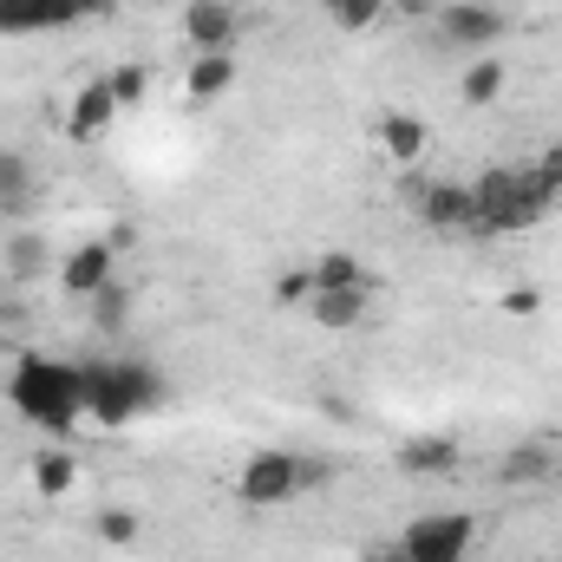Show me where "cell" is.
<instances>
[{
	"label": "cell",
	"instance_id": "obj_22",
	"mask_svg": "<svg viewBox=\"0 0 562 562\" xmlns=\"http://www.w3.org/2000/svg\"><path fill=\"white\" fill-rule=\"evenodd\" d=\"M380 13H386V0H327V20L340 33H367V26H380Z\"/></svg>",
	"mask_w": 562,
	"mask_h": 562
},
{
	"label": "cell",
	"instance_id": "obj_23",
	"mask_svg": "<svg viewBox=\"0 0 562 562\" xmlns=\"http://www.w3.org/2000/svg\"><path fill=\"white\" fill-rule=\"evenodd\" d=\"M92 321H99V327H125V321H132V288H125V281L99 288V294H92Z\"/></svg>",
	"mask_w": 562,
	"mask_h": 562
},
{
	"label": "cell",
	"instance_id": "obj_14",
	"mask_svg": "<svg viewBox=\"0 0 562 562\" xmlns=\"http://www.w3.org/2000/svg\"><path fill=\"white\" fill-rule=\"evenodd\" d=\"M334 288H360V294H373L380 276L360 262V256H347V249H327L321 262H314V294H334Z\"/></svg>",
	"mask_w": 562,
	"mask_h": 562
},
{
	"label": "cell",
	"instance_id": "obj_27",
	"mask_svg": "<svg viewBox=\"0 0 562 562\" xmlns=\"http://www.w3.org/2000/svg\"><path fill=\"white\" fill-rule=\"evenodd\" d=\"M497 307H504V314H517V321H524V314H543V288H504V301H497Z\"/></svg>",
	"mask_w": 562,
	"mask_h": 562
},
{
	"label": "cell",
	"instance_id": "obj_12",
	"mask_svg": "<svg viewBox=\"0 0 562 562\" xmlns=\"http://www.w3.org/2000/svg\"><path fill=\"white\" fill-rule=\"evenodd\" d=\"M458 451H464V445H458L451 431H419V438L400 445V471H406V477H445V471L458 464Z\"/></svg>",
	"mask_w": 562,
	"mask_h": 562
},
{
	"label": "cell",
	"instance_id": "obj_28",
	"mask_svg": "<svg viewBox=\"0 0 562 562\" xmlns=\"http://www.w3.org/2000/svg\"><path fill=\"white\" fill-rule=\"evenodd\" d=\"M530 170H537V177H543V183H550V190H557V196H562V138L550 144V150H543V157H537Z\"/></svg>",
	"mask_w": 562,
	"mask_h": 562
},
{
	"label": "cell",
	"instance_id": "obj_1",
	"mask_svg": "<svg viewBox=\"0 0 562 562\" xmlns=\"http://www.w3.org/2000/svg\"><path fill=\"white\" fill-rule=\"evenodd\" d=\"M79 393H86V419L125 431L132 419L164 406V373L144 360H79Z\"/></svg>",
	"mask_w": 562,
	"mask_h": 562
},
{
	"label": "cell",
	"instance_id": "obj_7",
	"mask_svg": "<svg viewBox=\"0 0 562 562\" xmlns=\"http://www.w3.org/2000/svg\"><path fill=\"white\" fill-rule=\"evenodd\" d=\"M119 281V249L105 243V236H92V243H72L66 249V262H59V288L72 294V301H92L99 288H112Z\"/></svg>",
	"mask_w": 562,
	"mask_h": 562
},
{
	"label": "cell",
	"instance_id": "obj_15",
	"mask_svg": "<svg viewBox=\"0 0 562 562\" xmlns=\"http://www.w3.org/2000/svg\"><path fill=\"white\" fill-rule=\"evenodd\" d=\"M367 301H373V294H360V288H334V294H314L307 307H314V321H321L327 334H353V327L367 321Z\"/></svg>",
	"mask_w": 562,
	"mask_h": 562
},
{
	"label": "cell",
	"instance_id": "obj_18",
	"mask_svg": "<svg viewBox=\"0 0 562 562\" xmlns=\"http://www.w3.org/2000/svg\"><path fill=\"white\" fill-rule=\"evenodd\" d=\"M504 79H510L504 59H497V53H477V59L464 66V79H458V99H464V105H491V99L504 92Z\"/></svg>",
	"mask_w": 562,
	"mask_h": 562
},
{
	"label": "cell",
	"instance_id": "obj_4",
	"mask_svg": "<svg viewBox=\"0 0 562 562\" xmlns=\"http://www.w3.org/2000/svg\"><path fill=\"white\" fill-rule=\"evenodd\" d=\"M327 477V464L321 458H294V451H256L243 471H236V497L249 504V510H281V504H294L301 491H314Z\"/></svg>",
	"mask_w": 562,
	"mask_h": 562
},
{
	"label": "cell",
	"instance_id": "obj_21",
	"mask_svg": "<svg viewBox=\"0 0 562 562\" xmlns=\"http://www.w3.org/2000/svg\"><path fill=\"white\" fill-rule=\"evenodd\" d=\"M105 86H112L119 112H138V105H144V92H150V66L125 59V66H112V72H105Z\"/></svg>",
	"mask_w": 562,
	"mask_h": 562
},
{
	"label": "cell",
	"instance_id": "obj_5",
	"mask_svg": "<svg viewBox=\"0 0 562 562\" xmlns=\"http://www.w3.org/2000/svg\"><path fill=\"white\" fill-rule=\"evenodd\" d=\"M477 543V517L471 510H425L400 530V550L406 562H464Z\"/></svg>",
	"mask_w": 562,
	"mask_h": 562
},
{
	"label": "cell",
	"instance_id": "obj_24",
	"mask_svg": "<svg viewBox=\"0 0 562 562\" xmlns=\"http://www.w3.org/2000/svg\"><path fill=\"white\" fill-rule=\"evenodd\" d=\"M92 530H99V543H112V550H132V543H138V517H132V510H99Z\"/></svg>",
	"mask_w": 562,
	"mask_h": 562
},
{
	"label": "cell",
	"instance_id": "obj_11",
	"mask_svg": "<svg viewBox=\"0 0 562 562\" xmlns=\"http://www.w3.org/2000/svg\"><path fill=\"white\" fill-rule=\"evenodd\" d=\"M445 40H451V46H477V53H491V46L504 40V13L484 7V0H458V7L445 13Z\"/></svg>",
	"mask_w": 562,
	"mask_h": 562
},
{
	"label": "cell",
	"instance_id": "obj_25",
	"mask_svg": "<svg viewBox=\"0 0 562 562\" xmlns=\"http://www.w3.org/2000/svg\"><path fill=\"white\" fill-rule=\"evenodd\" d=\"M269 294H276V307H301V301H314V269H281Z\"/></svg>",
	"mask_w": 562,
	"mask_h": 562
},
{
	"label": "cell",
	"instance_id": "obj_19",
	"mask_svg": "<svg viewBox=\"0 0 562 562\" xmlns=\"http://www.w3.org/2000/svg\"><path fill=\"white\" fill-rule=\"evenodd\" d=\"M33 203V164L20 150H0V216H20Z\"/></svg>",
	"mask_w": 562,
	"mask_h": 562
},
{
	"label": "cell",
	"instance_id": "obj_16",
	"mask_svg": "<svg viewBox=\"0 0 562 562\" xmlns=\"http://www.w3.org/2000/svg\"><path fill=\"white\" fill-rule=\"evenodd\" d=\"M380 150H386L393 164H419L425 157V119L419 112H386V119H380Z\"/></svg>",
	"mask_w": 562,
	"mask_h": 562
},
{
	"label": "cell",
	"instance_id": "obj_17",
	"mask_svg": "<svg viewBox=\"0 0 562 562\" xmlns=\"http://www.w3.org/2000/svg\"><path fill=\"white\" fill-rule=\"evenodd\" d=\"M72 484H79V458H72L66 445H46V451L33 458V491H40V497H72Z\"/></svg>",
	"mask_w": 562,
	"mask_h": 562
},
{
	"label": "cell",
	"instance_id": "obj_8",
	"mask_svg": "<svg viewBox=\"0 0 562 562\" xmlns=\"http://www.w3.org/2000/svg\"><path fill=\"white\" fill-rule=\"evenodd\" d=\"M112 125H119V99H112V86H105V79H86V86L72 92V105H66V138L72 144H105L112 138Z\"/></svg>",
	"mask_w": 562,
	"mask_h": 562
},
{
	"label": "cell",
	"instance_id": "obj_3",
	"mask_svg": "<svg viewBox=\"0 0 562 562\" xmlns=\"http://www.w3.org/2000/svg\"><path fill=\"white\" fill-rule=\"evenodd\" d=\"M13 413L40 431H72L86 419V393H79V367L72 360H46V353H20L13 380H7Z\"/></svg>",
	"mask_w": 562,
	"mask_h": 562
},
{
	"label": "cell",
	"instance_id": "obj_20",
	"mask_svg": "<svg viewBox=\"0 0 562 562\" xmlns=\"http://www.w3.org/2000/svg\"><path fill=\"white\" fill-rule=\"evenodd\" d=\"M550 471H557V458H550L543 438H530V445H517V451L504 458V484H543Z\"/></svg>",
	"mask_w": 562,
	"mask_h": 562
},
{
	"label": "cell",
	"instance_id": "obj_13",
	"mask_svg": "<svg viewBox=\"0 0 562 562\" xmlns=\"http://www.w3.org/2000/svg\"><path fill=\"white\" fill-rule=\"evenodd\" d=\"M229 86H236V53H196L190 72H183V92H190L196 105L229 99Z\"/></svg>",
	"mask_w": 562,
	"mask_h": 562
},
{
	"label": "cell",
	"instance_id": "obj_9",
	"mask_svg": "<svg viewBox=\"0 0 562 562\" xmlns=\"http://www.w3.org/2000/svg\"><path fill=\"white\" fill-rule=\"evenodd\" d=\"M413 203H419V223H425V229H445V236H471V223H477L471 183H425Z\"/></svg>",
	"mask_w": 562,
	"mask_h": 562
},
{
	"label": "cell",
	"instance_id": "obj_26",
	"mask_svg": "<svg viewBox=\"0 0 562 562\" xmlns=\"http://www.w3.org/2000/svg\"><path fill=\"white\" fill-rule=\"evenodd\" d=\"M7 269L26 281L33 269H40V236H13V249H7Z\"/></svg>",
	"mask_w": 562,
	"mask_h": 562
},
{
	"label": "cell",
	"instance_id": "obj_10",
	"mask_svg": "<svg viewBox=\"0 0 562 562\" xmlns=\"http://www.w3.org/2000/svg\"><path fill=\"white\" fill-rule=\"evenodd\" d=\"M236 26H243V13L229 0H190L183 7V33L196 53H236Z\"/></svg>",
	"mask_w": 562,
	"mask_h": 562
},
{
	"label": "cell",
	"instance_id": "obj_2",
	"mask_svg": "<svg viewBox=\"0 0 562 562\" xmlns=\"http://www.w3.org/2000/svg\"><path fill=\"white\" fill-rule=\"evenodd\" d=\"M471 203H477L471 236H524V229H537V223L557 210V190H550L537 170L491 164V170L471 183Z\"/></svg>",
	"mask_w": 562,
	"mask_h": 562
},
{
	"label": "cell",
	"instance_id": "obj_6",
	"mask_svg": "<svg viewBox=\"0 0 562 562\" xmlns=\"http://www.w3.org/2000/svg\"><path fill=\"white\" fill-rule=\"evenodd\" d=\"M105 13H112V0H0V33L7 40H33V33L105 20Z\"/></svg>",
	"mask_w": 562,
	"mask_h": 562
}]
</instances>
